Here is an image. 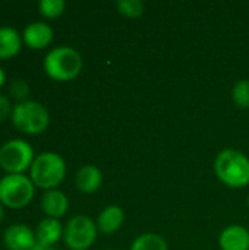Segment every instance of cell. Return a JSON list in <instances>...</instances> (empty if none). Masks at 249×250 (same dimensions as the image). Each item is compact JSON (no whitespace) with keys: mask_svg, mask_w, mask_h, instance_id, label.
Returning a JSON list of instances; mask_svg holds the SVG:
<instances>
[{"mask_svg":"<svg viewBox=\"0 0 249 250\" xmlns=\"http://www.w3.org/2000/svg\"><path fill=\"white\" fill-rule=\"evenodd\" d=\"M53 28L48 23L37 21L25 26L22 41L32 50H41L53 41Z\"/></svg>","mask_w":249,"mask_h":250,"instance_id":"9c48e42d","label":"cell"},{"mask_svg":"<svg viewBox=\"0 0 249 250\" xmlns=\"http://www.w3.org/2000/svg\"><path fill=\"white\" fill-rule=\"evenodd\" d=\"M107 250H113V249H107Z\"/></svg>","mask_w":249,"mask_h":250,"instance_id":"484cf974","label":"cell"},{"mask_svg":"<svg viewBox=\"0 0 249 250\" xmlns=\"http://www.w3.org/2000/svg\"><path fill=\"white\" fill-rule=\"evenodd\" d=\"M75 183H76L78 190H81L82 193H87V195L95 193L103 185V173L98 167L92 164L84 166L78 170Z\"/></svg>","mask_w":249,"mask_h":250,"instance_id":"4fadbf2b","label":"cell"},{"mask_svg":"<svg viewBox=\"0 0 249 250\" xmlns=\"http://www.w3.org/2000/svg\"><path fill=\"white\" fill-rule=\"evenodd\" d=\"M35 195V185L29 176L6 174L0 179V202L3 207L19 209L26 207Z\"/></svg>","mask_w":249,"mask_h":250,"instance_id":"5b68a950","label":"cell"},{"mask_svg":"<svg viewBox=\"0 0 249 250\" xmlns=\"http://www.w3.org/2000/svg\"><path fill=\"white\" fill-rule=\"evenodd\" d=\"M12 110H13V105L10 104V100L6 95L0 94V122L12 116Z\"/></svg>","mask_w":249,"mask_h":250,"instance_id":"44dd1931","label":"cell"},{"mask_svg":"<svg viewBox=\"0 0 249 250\" xmlns=\"http://www.w3.org/2000/svg\"><path fill=\"white\" fill-rule=\"evenodd\" d=\"M129 250H169V245L157 233H144L132 242Z\"/></svg>","mask_w":249,"mask_h":250,"instance_id":"2e32d148","label":"cell"},{"mask_svg":"<svg viewBox=\"0 0 249 250\" xmlns=\"http://www.w3.org/2000/svg\"><path fill=\"white\" fill-rule=\"evenodd\" d=\"M119 13L129 19H136L144 15L145 6L141 0H119L116 3Z\"/></svg>","mask_w":249,"mask_h":250,"instance_id":"e0dca14e","label":"cell"},{"mask_svg":"<svg viewBox=\"0 0 249 250\" xmlns=\"http://www.w3.org/2000/svg\"><path fill=\"white\" fill-rule=\"evenodd\" d=\"M34 148L23 139H10L0 146V167L6 174H23L34 161Z\"/></svg>","mask_w":249,"mask_h":250,"instance_id":"8992f818","label":"cell"},{"mask_svg":"<svg viewBox=\"0 0 249 250\" xmlns=\"http://www.w3.org/2000/svg\"><path fill=\"white\" fill-rule=\"evenodd\" d=\"M3 243L9 250H31L35 243V231L25 224H12L3 233Z\"/></svg>","mask_w":249,"mask_h":250,"instance_id":"ba28073f","label":"cell"},{"mask_svg":"<svg viewBox=\"0 0 249 250\" xmlns=\"http://www.w3.org/2000/svg\"><path fill=\"white\" fill-rule=\"evenodd\" d=\"M247 205L249 207V195H248V198H247Z\"/></svg>","mask_w":249,"mask_h":250,"instance_id":"d4e9b609","label":"cell"},{"mask_svg":"<svg viewBox=\"0 0 249 250\" xmlns=\"http://www.w3.org/2000/svg\"><path fill=\"white\" fill-rule=\"evenodd\" d=\"M41 209L48 218H62L69 209V199L68 196L57 189L45 190L41 198Z\"/></svg>","mask_w":249,"mask_h":250,"instance_id":"7c38bea8","label":"cell"},{"mask_svg":"<svg viewBox=\"0 0 249 250\" xmlns=\"http://www.w3.org/2000/svg\"><path fill=\"white\" fill-rule=\"evenodd\" d=\"M4 82H6V73H4V70L1 69V66H0V88L4 85Z\"/></svg>","mask_w":249,"mask_h":250,"instance_id":"603a6c76","label":"cell"},{"mask_svg":"<svg viewBox=\"0 0 249 250\" xmlns=\"http://www.w3.org/2000/svg\"><path fill=\"white\" fill-rule=\"evenodd\" d=\"M48 78L57 82H68L75 79L84 66V60L78 50L69 45H59L51 48L43 62Z\"/></svg>","mask_w":249,"mask_h":250,"instance_id":"7a4b0ae2","label":"cell"},{"mask_svg":"<svg viewBox=\"0 0 249 250\" xmlns=\"http://www.w3.org/2000/svg\"><path fill=\"white\" fill-rule=\"evenodd\" d=\"M3 215H4V211H3V205H1V202H0V223H1V220H3Z\"/></svg>","mask_w":249,"mask_h":250,"instance_id":"cb8c5ba5","label":"cell"},{"mask_svg":"<svg viewBox=\"0 0 249 250\" xmlns=\"http://www.w3.org/2000/svg\"><path fill=\"white\" fill-rule=\"evenodd\" d=\"M98 229L87 215L72 217L63 230V242L70 250H88L97 240Z\"/></svg>","mask_w":249,"mask_h":250,"instance_id":"52a82bcc","label":"cell"},{"mask_svg":"<svg viewBox=\"0 0 249 250\" xmlns=\"http://www.w3.org/2000/svg\"><path fill=\"white\" fill-rule=\"evenodd\" d=\"M10 119L13 126L26 135H40L50 125V114L47 108L41 103L32 100L16 103Z\"/></svg>","mask_w":249,"mask_h":250,"instance_id":"277c9868","label":"cell"},{"mask_svg":"<svg viewBox=\"0 0 249 250\" xmlns=\"http://www.w3.org/2000/svg\"><path fill=\"white\" fill-rule=\"evenodd\" d=\"M217 179L232 189H242L249 185V158L242 151L226 148L214 160Z\"/></svg>","mask_w":249,"mask_h":250,"instance_id":"6da1fadb","label":"cell"},{"mask_svg":"<svg viewBox=\"0 0 249 250\" xmlns=\"http://www.w3.org/2000/svg\"><path fill=\"white\" fill-rule=\"evenodd\" d=\"M125 223V212L120 207L117 205H109L106 207L97 217V229L98 233L104 236H112L116 231L122 229Z\"/></svg>","mask_w":249,"mask_h":250,"instance_id":"8fae6325","label":"cell"},{"mask_svg":"<svg viewBox=\"0 0 249 250\" xmlns=\"http://www.w3.org/2000/svg\"><path fill=\"white\" fill-rule=\"evenodd\" d=\"M10 94L13 98L18 100V103L26 101V98L29 95V85L23 79H15L10 85Z\"/></svg>","mask_w":249,"mask_h":250,"instance_id":"ffe728a7","label":"cell"},{"mask_svg":"<svg viewBox=\"0 0 249 250\" xmlns=\"http://www.w3.org/2000/svg\"><path fill=\"white\" fill-rule=\"evenodd\" d=\"M22 47V35L12 26H0V60L15 57Z\"/></svg>","mask_w":249,"mask_h":250,"instance_id":"9a60e30c","label":"cell"},{"mask_svg":"<svg viewBox=\"0 0 249 250\" xmlns=\"http://www.w3.org/2000/svg\"><path fill=\"white\" fill-rule=\"evenodd\" d=\"M66 3L63 0H40L38 10L43 16L48 19H56L65 12Z\"/></svg>","mask_w":249,"mask_h":250,"instance_id":"d6986e66","label":"cell"},{"mask_svg":"<svg viewBox=\"0 0 249 250\" xmlns=\"http://www.w3.org/2000/svg\"><path fill=\"white\" fill-rule=\"evenodd\" d=\"M63 230L65 227L62 226L59 220L47 217L41 220L35 229L37 243L45 245V246H54L60 239H63Z\"/></svg>","mask_w":249,"mask_h":250,"instance_id":"5bb4252c","label":"cell"},{"mask_svg":"<svg viewBox=\"0 0 249 250\" xmlns=\"http://www.w3.org/2000/svg\"><path fill=\"white\" fill-rule=\"evenodd\" d=\"M66 176V163L65 160L53 152L45 151L37 155L29 168V177L35 188H41L44 190L56 189Z\"/></svg>","mask_w":249,"mask_h":250,"instance_id":"3957f363","label":"cell"},{"mask_svg":"<svg viewBox=\"0 0 249 250\" xmlns=\"http://www.w3.org/2000/svg\"><path fill=\"white\" fill-rule=\"evenodd\" d=\"M232 100L239 108H249V79H241L233 85Z\"/></svg>","mask_w":249,"mask_h":250,"instance_id":"ac0fdd59","label":"cell"},{"mask_svg":"<svg viewBox=\"0 0 249 250\" xmlns=\"http://www.w3.org/2000/svg\"><path fill=\"white\" fill-rule=\"evenodd\" d=\"M220 250H249V231L244 226H229L219 236Z\"/></svg>","mask_w":249,"mask_h":250,"instance_id":"30bf717a","label":"cell"},{"mask_svg":"<svg viewBox=\"0 0 249 250\" xmlns=\"http://www.w3.org/2000/svg\"><path fill=\"white\" fill-rule=\"evenodd\" d=\"M31 250H56L53 246H45V245H40V243H35V246Z\"/></svg>","mask_w":249,"mask_h":250,"instance_id":"7402d4cb","label":"cell"}]
</instances>
